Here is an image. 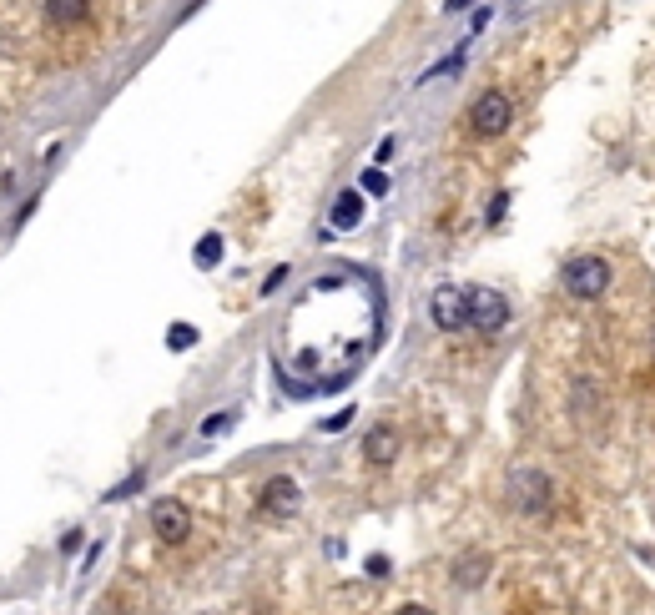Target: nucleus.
<instances>
[{"instance_id":"obj_5","label":"nucleus","mask_w":655,"mask_h":615,"mask_svg":"<svg viewBox=\"0 0 655 615\" xmlns=\"http://www.w3.org/2000/svg\"><path fill=\"white\" fill-rule=\"evenodd\" d=\"M509 489H514V505L519 510H530V515H540V510H550V479L540 474V469H519L514 479H509Z\"/></svg>"},{"instance_id":"obj_14","label":"nucleus","mask_w":655,"mask_h":615,"mask_svg":"<svg viewBox=\"0 0 655 615\" xmlns=\"http://www.w3.org/2000/svg\"><path fill=\"white\" fill-rule=\"evenodd\" d=\"M167 343H172V348H192V343H197V328H192V323H177Z\"/></svg>"},{"instance_id":"obj_6","label":"nucleus","mask_w":655,"mask_h":615,"mask_svg":"<svg viewBox=\"0 0 655 615\" xmlns=\"http://www.w3.org/2000/svg\"><path fill=\"white\" fill-rule=\"evenodd\" d=\"M429 318H434L444 333H459V328H469V323H464V288H449V283H444V288L429 298Z\"/></svg>"},{"instance_id":"obj_3","label":"nucleus","mask_w":655,"mask_h":615,"mask_svg":"<svg viewBox=\"0 0 655 615\" xmlns=\"http://www.w3.org/2000/svg\"><path fill=\"white\" fill-rule=\"evenodd\" d=\"M509 116H514V106H509L504 91H484V96L474 101V111H469V121H474V132H479V137H499V132H509Z\"/></svg>"},{"instance_id":"obj_9","label":"nucleus","mask_w":655,"mask_h":615,"mask_svg":"<svg viewBox=\"0 0 655 615\" xmlns=\"http://www.w3.org/2000/svg\"><path fill=\"white\" fill-rule=\"evenodd\" d=\"M328 222H333L338 232H353V227L363 222V197H358V192H343V197L333 202V217H328Z\"/></svg>"},{"instance_id":"obj_15","label":"nucleus","mask_w":655,"mask_h":615,"mask_svg":"<svg viewBox=\"0 0 655 615\" xmlns=\"http://www.w3.org/2000/svg\"><path fill=\"white\" fill-rule=\"evenodd\" d=\"M363 187H368V192H388V172H378V167L363 172Z\"/></svg>"},{"instance_id":"obj_2","label":"nucleus","mask_w":655,"mask_h":615,"mask_svg":"<svg viewBox=\"0 0 655 615\" xmlns=\"http://www.w3.org/2000/svg\"><path fill=\"white\" fill-rule=\"evenodd\" d=\"M610 288V263L605 258H570L565 263V293L575 298H600Z\"/></svg>"},{"instance_id":"obj_12","label":"nucleus","mask_w":655,"mask_h":615,"mask_svg":"<svg viewBox=\"0 0 655 615\" xmlns=\"http://www.w3.org/2000/svg\"><path fill=\"white\" fill-rule=\"evenodd\" d=\"M237 424V409H222V414H212L207 424H202V439H217L222 429H232Z\"/></svg>"},{"instance_id":"obj_8","label":"nucleus","mask_w":655,"mask_h":615,"mask_svg":"<svg viewBox=\"0 0 655 615\" xmlns=\"http://www.w3.org/2000/svg\"><path fill=\"white\" fill-rule=\"evenodd\" d=\"M363 454H368V464H393V454H399V429H388V424L368 429Z\"/></svg>"},{"instance_id":"obj_1","label":"nucleus","mask_w":655,"mask_h":615,"mask_svg":"<svg viewBox=\"0 0 655 615\" xmlns=\"http://www.w3.org/2000/svg\"><path fill=\"white\" fill-rule=\"evenodd\" d=\"M464 323L479 333H499L509 323V303L494 288H464Z\"/></svg>"},{"instance_id":"obj_17","label":"nucleus","mask_w":655,"mask_h":615,"mask_svg":"<svg viewBox=\"0 0 655 615\" xmlns=\"http://www.w3.org/2000/svg\"><path fill=\"white\" fill-rule=\"evenodd\" d=\"M393 615H434V610H429V605H399Z\"/></svg>"},{"instance_id":"obj_16","label":"nucleus","mask_w":655,"mask_h":615,"mask_svg":"<svg viewBox=\"0 0 655 615\" xmlns=\"http://www.w3.org/2000/svg\"><path fill=\"white\" fill-rule=\"evenodd\" d=\"M504 207H509V197H504V192H499V197H494V202H489V222H499V217H504Z\"/></svg>"},{"instance_id":"obj_7","label":"nucleus","mask_w":655,"mask_h":615,"mask_svg":"<svg viewBox=\"0 0 655 615\" xmlns=\"http://www.w3.org/2000/svg\"><path fill=\"white\" fill-rule=\"evenodd\" d=\"M262 515H293L298 510V479L288 474H273L268 484H262V500H257Z\"/></svg>"},{"instance_id":"obj_18","label":"nucleus","mask_w":655,"mask_h":615,"mask_svg":"<svg viewBox=\"0 0 655 615\" xmlns=\"http://www.w3.org/2000/svg\"><path fill=\"white\" fill-rule=\"evenodd\" d=\"M469 6V0H444V11H464Z\"/></svg>"},{"instance_id":"obj_10","label":"nucleus","mask_w":655,"mask_h":615,"mask_svg":"<svg viewBox=\"0 0 655 615\" xmlns=\"http://www.w3.org/2000/svg\"><path fill=\"white\" fill-rule=\"evenodd\" d=\"M86 11H91V0H46L51 26H76V21H86Z\"/></svg>"},{"instance_id":"obj_11","label":"nucleus","mask_w":655,"mask_h":615,"mask_svg":"<svg viewBox=\"0 0 655 615\" xmlns=\"http://www.w3.org/2000/svg\"><path fill=\"white\" fill-rule=\"evenodd\" d=\"M484 570H489V555H469V560H459V585H479L484 580Z\"/></svg>"},{"instance_id":"obj_13","label":"nucleus","mask_w":655,"mask_h":615,"mask_svg":"<svg viewBox=\"0 0 655 615\" xmlns=\"http://www.w3.org/2000/svg\"><path fill=\"white\" fill-rule=\"evenodd\" d=\"M217 258H222V237H202V248H197V263H202V268H212Z\"/></svg>"},{"instance_id":"obj_4","label":"nucleus","mask_w":655,"mask_h":615,"mask_svg":"<svg viewBox=\"0 0 655 615\" xmlns=\"http://www.w3.org/2000/svg\"><path fill=\"white\" fill-rule=\"evenodd\" d=\"M152 530H157L162 545H182V540L192 535L187 505H182V500H157V505H152Z\"/></svg>"}]
</instances>
